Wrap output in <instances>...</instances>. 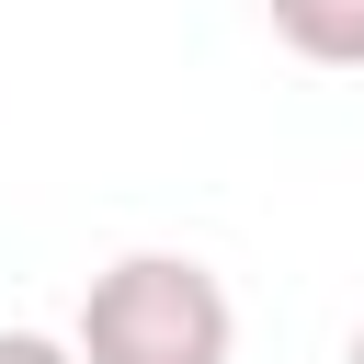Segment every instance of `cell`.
<instances>
[{"instance_id": "6da1fadb", "label": "cell", "mask_w": 364, "mask_h": 364, "mask_svg": "<svg viewBox=\"0 0 364 364\" xmlns=\"http://www.w3.org/2000/svg\"><path fill=\"white\" fill-rule=\"evenodd\" d=\"M228 341H239L228 284L193 250H125V262H102L91 296H80V330H68L80 364H228Z\"/></svg>"}, {"instance_id": "7a4b0ae2", "label": "cell", "mask_w": 364, "mask_h": 364, "mask_svg": "<svg viewBox=\"0 0 364 364\" xmlns=\"http://www.w3.org/2000/svg\"><path fill=\"white\" fill-rule=\"evenodd\" d=\"M273 11V46L307 57V68H364V0H262Z\"/></svg>"}, {"instance_id": "3957f363", "label": "cell", "mask_w": 364, "mask_h": 364, "mask_svg": "<svg viewBox=\"0 0 364 364\" xmlns=\"http://www.w3.org/2000/svg\"><path fill=\"white\" fill-rule=\"evenodd\" d=\"M0 364H80L57 330H0Z\"/></svg>"}, {"instance_id": "277c9868", "label": "cell", "mask_w": 364, "mask_h": 364, "mask_svg": "<svg viewBox=\"0 0 364 364\" xmlns=\"http://www.w3.org/2000/svg\"><path fill=\"white\" fill-rule=\"evenodd\" d=\"M341 364H364V318H353V353H341Z\"/></svg>"}]
</instances>
